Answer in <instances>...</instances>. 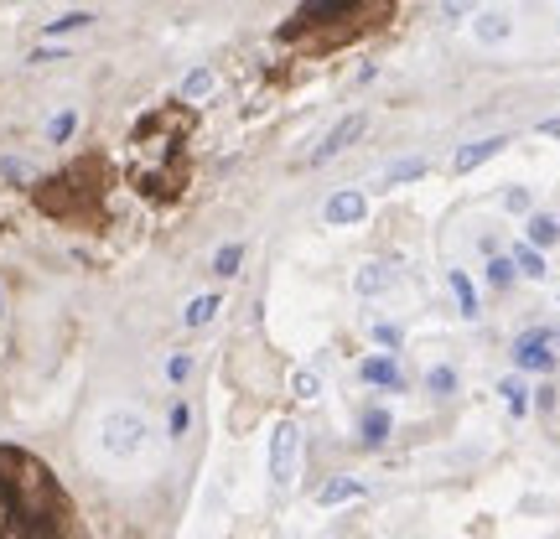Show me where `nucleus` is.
<instances>
[{"label":"nucleus","mask_w":560,"mask_h":539,"mask_svg":"<svg viewBox=\"0 0 560 539\" xmlns=\"http://www.w3.org/2000/svg\"><path fill=\"white\" fill-rule=\"evenodd\" d=\"M244 265V244H224V249L213 254V275H234Z\"/></svg>","instance_id":"nucleus-23"},{"label":"nucleus","mask_w":560,"mask_h":539,"mask_svg":"<svg viewBox=\"0 0 560 539\" xmlns=\"http://www.w3.org/2000/svg\"><path fill=\"white\" fill-rule=\"evenodd\" d=\"M524 234H529V244H534V249H550V244H555V238H560V223L550 218V213H534Z\"/></svg>","instance_id":"nucleus-14"},{"label":"nucleus","mask_w":560,"mask_h":539,"mask_svg":"<svg viewBox=\"0 0 560 539\" xmlns=\"http://www.w3.org/2000/svg\"><path fill=\"white\" fill-rule=\"evenodd\" d=\"M187 374H193V353H172V358H166V379L182 384Z\"/></svg>","instance_id":"nucleus-25"},{"label":"nucleus","mask_w":560,"mask_h":539,"mask_svg":"<svg viewBox=\"0 0 560 539\" xmlns=\"http://www.w3.org/2000/svg\"><path fill=\"white\" fill-rule=\"evenodd\" d=\"M291 395H296V399H317V395H322V374H312V368H296V374H291Z\"/></svg>","instance_id":"nucleus-20"},{"label":"nucleus","mask_w":560,"mask_h":539,"mask_svg":"<svg viewBox=\"0 0 560 539\" xmlns=\"http://www.w3.org/2000/svg\"><path fill=\"white\" fill-rule=\"evenodd\" d=\"M353 498H364V482H358V477H333V482L317 488V508H337V503H353Z\"/></svg>","instance_id":"nucleus-10"},{"label":"nucleus","mask_w":560,"mask_h":539,"mask_svg":"<svg viewBox=\"0 0 560 539\" xmlns=\"http://www.w3.org/2000/svg\"><path fill=\"white\" fill-rule=\"evenodd\" d=\"M513 275H519V270H513V259H503V254H493V259H488V286H493V291H509Z\"/></svg>","instance_id":"nucleus-19"},{"label":"nucleus","mask_w":560,"mask_h":539,"mask_svg":"<svg viewBox=\"0 0 560 539\" xmlns=\"http://www.w3.org/2000/svg\"><path fill=\"white\" fill-rule=\"evenodd\" d=\"M208 94H213V73L208 68H197V73L182 79V99H208Z\"/></svg>","instance_id":"nucleus-22"},{"label":"nucleus","mask_w":560,"mask_h":539,"mask_svg":"<svg viewBox=\"0 0 560 539\" xmlns=\"http://www.w3.org/2000/svg\"><path fill=\"white\" fill-rule=\"evenodd\" d=\"M503 135H488V141H472V145H462V151H457V156H451V172H478L482 161H493L498 151H503Z\"/></svg>","instance_id":"nucleus-8"},{"label":"nucleus","mask_w":560,"mask_h":539,"mask_svg":"<svg viewBox=\"0 0 560 539\" xmlns=\"http://www.w3.org/2000/svg\"><path fill=\"white\" fill-rule=\"evenodd\" d=\"M513 364L529 368V374H550V368H555V353H550V333H544V327H529V333L513 343Z\"/></svg>","instance_id":"nucleus-4"},{"label":"nucleus","mask_w":560,"mask_h":539,"mask_svg":"<svg viewBox=\"0 0 560 539\" xmlns=\"http://www.w3.org/2000/svg\"><path fill=\"white\" fill-rule=\"evenodd\" d=\"M498 395H503V405H509L513 420H524V415H529V389H524V379H503V384H498Z\"/></svg>","instance_id":"nucleus-16"},{"label":"nucleus","mask_w":560,"mask_h":539,"mask_svg":"<svg viewBox=\"0 0 560 539\" xmlns=\"http://www.w3.org/2000/svg\"><path fill=\"white\" fill-rule=\"evenodd\" d=\"M416 176H426V161H400V166H389V182L400 187V182H416Z\"/></svg>","instance_id":"nucleus-26"},{"label":"nucleus","mask_w":560,"mask_h":539,"mask_svg":"<svg viewBox=\"0 0 560 539\" xmlns=\"http://www.w3.org/2000/svg\"><path fill=\"white\" fill-rule=\"evenodd\" d=\"M389 426H395V420H389V410H379V405H374V410H364V426H358V441H364L368 451H379V446L389 441Z\"/></svg>","instance_id":"nucleus-11"},{"label":"nucleus","mask_w":560,"mask_h":539,"mask_svg":"<svg viewBox=\"0 0 560 539\" xmlns=\"http://www.w3.org/2000/svg\"><path fill=\"white\" fill-rule=\"evenodd\" d=\"M141 446H145V420L135 410H114L104 420V451L110 457H135Z\"/></svg>","instance_id":"nucleus-3"},{"label":"nucleus","mask_w":560,"mask_h":539,"mask_svg":"<svg viewBox=\"0 0 560 539\" xmlns=\"http://www.w3.org/2000/svg\"><path fill=\"white\" fill-rule=\"evenodd\" d=\"M509 259H513V270H519V275H529V280H544V254L534 249V244H519Z\"/></svg>","instance_id":"nucleus-15"},{"label":"nucleus","mask_w":560,"mask_h":539,"mask_svg":"<svg viewBox=\"0 0 560 539\" xmlns=\"http://www.w3.org/2000/svg\"><path fill=\"white\" fill-rule=\"evenodd\" d=\"M358 135H364V114H343V120H337V125L327 130V141H322L317 151H312V166H327L333 156H343V151H348V145L358 141Z\"/></svg>","instance_id":"nucleus-5"},{"label":"nucleus","mask_w":560,"mask_h":539,"mask_svg":"<svg viewBox=\"0 0 560 539\" xmlns=\"http://www.w3.org/2000/svg\"><path fill=\"white\" fill-rule=\"evenodd\" d=\"M467 11V0H447V16H462Z\"/></svg>","instance_id":"nucleus-31"},{"label":"nucleus","mask_w":560,"mask_h":539,"mask_svg":"<svg viewBox=\"0 0 560 539\" xmlns=\"http://www.w3.org/2000/svg\"><path fill=\"white\" fill-rule=\"evenodd\" d=\"M426 395H457V368H447V364H436L431 374H426Z\"/></svg>","instance_id":"nucleus-18"},{"label":"nucleus","mask_w":560,"mask_h":539,"mask_svg":"<svg viewBox=\"0 0 560 539\" xmlns=\"http://www.w3.org/2000/svg\"><path fill=\"white\" fill-rule=\"evenodd\" d=\"M395 280H400V270L395 265H364L358 275H353V291H358V296H385Z\"/></svg>","instance_id":"nucleus-9"},{"label":"nucleus","mask_w":560,"mask_h":539,"mask_svg":"<svg viewBox=\"0 0 560 539\" xmlns=\"http://www.w3.org/2000/svg\"><path fill=\"white\" fill-rule=\"evenodd\" d=\"M296 461H301V426H296V420H280L275 436H270V477H275L280 492L296 482Z\"/></svg>","instance_id":"nucleus-2"},{"label":"nucleus","mask_w":560,"mask_h":539,"mask_svg":"<svg viewBox=\"0 0 560 539\" xmlns=\"http://www.w3.org/2000/svg\"><path fill=\"white\" fill-rule=\"evenodd\" d=\"M73 130H79V114L63 110V114H58V120L48 125V135H52V145H68V141H73Z\"/></svg>","instance_id":"nucleus-24"},{"label":"nucleus","mask_w":560,"mask_h":539,"mask_svg":"<svg viewBox=\"0 0 560 539\" xmlns=\"http://www.w3.org/2000/svg\"><path fill=\"white\" fill-rule=\"evenodd\" d=\"M503 207H509V213H529V207H534V192H529V187H513L509 197H503Z\"/></svg>","instance_id":"nucleus-27"},{"label":"nucleus","mask_w":560,"mask_h":539,"mask_svg":"<svg viewBox=\"0 0 560 539\" xmlns=\"http://www.w3.org/2000/svg\"><path fill=\"white\" fill-rule=\"evenodd\" d=\"M472 32H478V42H503V37L513 32V21L503 16V11H482V16L472 21Z\"/></svg>","instance_id":"nucleus-12"},{"label":"nucleus","mask_w":560,"mask_h":539,"mask_svg":"<svg viewBox=\"0 0 560 539\" xmlns=\"http://www.w3.org/2000/svg\"><path fill=\"white\" fill-rule=\"evenodd\" d=\"M550 343H560V327H555V333H550Z\"/></svg>","instance_id":"nucleus-32"},{"label":"nucleus","mask_w":560,"mask_h":539,"mask_svg":"<svg viewBox=\"0 0 560 539\" xmlns=\"http://www.w3.org/2000/svg\"><path fill=\"white\" fill-rule=\"evenodd\" d=\"M0 172H5V182H26V166H21L16 156H11V161H0Z\"/></svg>","instance_id":"nucleus-30"},{"label":"nucleus","mask_w":560,"mask_h":539,"mask_svg":"<svg viewBox=\"0 0 560 539\" xmlns=\"http://www.w3.org/2000/svg\"><path fill=\"white\" fill-rule=\"evenodd\" d=\"M368 213V203H364V192H353V187H343V192H333L327 197V207H322V218L333 223V228H348V223H358Z\"/></svg>","instance_id":"nucleus-7"},{"label":"nucleus","mask_w":560,"mask_h":539,"mask_svg":"<svg viewBox=\"0 0 560 539\" xmlns=\"http://www.w3.org/2000/svg\"><path fill=\"white\" fill-rule=\"evenodd\" d=\"M364 16V0H306L301 11L280 26V37H301V32H312V26H333V21H358Z\"/></svg>","instance_id":"nucleus-1"},{"label":"nucleus","mask_w":560,"mask_h":539,"mask_svg":"<svg viewBox=\"0 0 560 539\" xmlns=\"http://www.w3.org/2000/svg\"><path fill=\"white\" fill-rule=\"evenodd\" d=\"M83 26H94V16L89 11H68V16L48 21V37H68V32H83Z\"/></svg>","instance_id":"nucleus-21"},{"label":"nucleus","mask_w":560,"mask_h":539,"mask_svg":"<svg viewBox=\"0 0 560 539\" xmlns=\"http://www.w3.org/2000/svg\"><path fill=\"white\" fill-rule=\"evenodd\" d=\"M358 379L374 384V389H395V395L405 389V374H400V364H395L389 353H374V358H364V364H358Z\"/></svg>","instance_id":"nucleus-6"},{"label":"nucleus","mask_w":560,"mask_h":539,"mask_svg":"<svg viewBox=\"0 0 560 539\" xmlns=\"http://www.w3.org/2000/svg\"><path fill=\"white\" fill-rule=\"evenodd\" d=\"M374 343H385V348H400V327H395V322H379V327H374Z\"/></svg>","instance_id":"nucleus-29"},{"label":"nucleus","mask_w":560,"mask_h":539,"mask_svg":"<svg viewBox=\"0 0 560 539\" xmlns=\"http://www.w3.org/2000/svg\"><path fill=\"white\" fill-rule=\"evenodd\" d=\"M447 286H451V296H457V306H462V317L467 322L478 317V291H472V280H467L462 270H447Z\"/></svg>","instance_id":"nucleus-13"},{"label":"nucleus","mask_w":560,"mask_h":539,"mask_svg":"<svg viewBox=\"0 0 560 539\" xmlns=\"http://www.w3.org/2000/svg\"><path fill=\"white\" fill-rule=\"evenodd\" d=\"M166 426H172V436H187V426H193V410L176 399V405H172V420H166Z\"/></svg>","instance_id":"nucleus-28"},{"label":"nucleus","mask_w":560,"mask_h":539,"mask_svg":"<svg viewBox=\"0 0 560 539\" xmlns=\"http://www.w3.org/2000/svg\"><path fill=\"white\" fill-rule=\"evenodd\" d=\"M218 296H197V301H187V312H182V322H187V327H208L213 317H218Z\"/></svg>","instance_id":"nucleus-17"}]
</instances>
